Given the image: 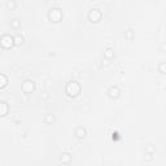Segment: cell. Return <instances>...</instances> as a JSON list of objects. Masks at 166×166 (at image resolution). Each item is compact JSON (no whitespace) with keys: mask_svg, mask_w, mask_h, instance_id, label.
I'll use <instances>...</instances> for the list:
<instances>
[{"mask_svg":"<svg viewBox=\"0 0 166 166\" xmlns=\"http://www.w3.org/2000/svg\"><path fill=\"white\" fill-rule=\"evenodd\" d=\"M65 91H66V93H68L69 96L75 97V96H78V95H79V92H81V86H79V83H78V82H75V81L69 82L68 85H66Z\"/></svg>","mask_w":166,"mask_h":166,"instance_id":"obj_1","label":"cell"},{"mask_svg":"<svg viewBox=\"0 0 166 166\" xmlns=\"http://www.w3.org/2000/svg\"><path fill=\"white\" fill-rule=\"evenodd\" d=\"M0 46H2L4 49H10L14 46V38L9 34H4L0 38Z\"/></svg>","mask_w":166,"mask_h":166,"instance_id":"obj_2","label":"cell"},{"mask_svg":"<svg viewBox=\"0 0 166 166\" xmlns=\"http://www.w3.org/2000/svg\"><path fill=\"white\" fill-rule=\"evenodd\" d=\"M64 17V14L61 12V9L60 8H52V9H49V12H48V18L51 20L52 22H60L62 20Z\"/></svg>","mask_w":166,"mask_h":166,"instance_id":"obj_3","label":"cell"},{"mask_svg":"<svg viewBox=\"0 0 166 166\" xmlns=\"http://www.w3.org/2000/svg\"><path fill=\"white\" fill-rule=\"evenodd\" d=\"M21 88H22V91H24L25 93H31L35 90V83L32 81H30V79H27V81H25L24 83H22Z\"/></svg>","mask_w":166,"mask_h":166,"instance_id":"obj_4","label":"cell"},{"mask_svg":"<svg viewBox=\"0 0 166 166\" xmlns=\"http://www.w3.org/2000/svg\"><path fill=\"white\" fill-rule=\"evenodd\" d=\"M101 12H100V9H97V8H93L91 9L90 12H88V18H90L92 22H97V21H100L101 18Z\"/></svg>","mask_w":166,"mask_h":166,"instance_id":"obj_5","label":"cell"},{"mask_svg":"<svg viewBox=\"0 0 166 166\" xmlns=\"http://www.w3.org/2000/svg\"><path fill=\"white\" fill-rule=\"evenodd\" d=\"M108 95L110 99H115V97H118L119 96V88L117 86H112L108 90Z\"/></svg>","mask_w":166,"mask_h":166,"instance_id":"obj_6","label":"cell"},{"mask_svg":"<svg viewBox=\"0 0 166 166\" xmlns=\"http://www.w3.org/2000/svg\"><path fill=\"white\" fill-rule=\"evenodd\" d=\"M9 112V107L8 104L5 101H2L0 100V117H4V115H7Z\"/></svg>","mask_w":166,"mask_h":166,"instance_id":"obj_7","label":"cell"},{"mask_svg":"<svg viewBox=\"0 0 166 166\" xmlns=\"http://www.w3.org/2000/svg\"><path fill=\"white\" fill-rule=\"evenodd\" d=\"M75 136L78 138V139H83V138L86 136V130L83 129V127H78V129L75 130Z\"/></svg>","mask_w":166,"mask_h":166,"instance_id":"obj_8","label":"cell"},{"mask_svg":"<svg viewBox=\"0 0 166 166\" xmlns=\"http://www.w3.org/2000/svg\"><path fill=\"white\" fill-rule=\"evenodd\" d=\"M104 57L105 58H108V60H112L113 57H114V51L112 48H107L104 51Z\"/></svg>","mask_w":166,"mask_h":166,"instance_id":"obj_9","label":"cell"},{"mask_svg":"<svg viewBox=\"0 0 166 166\" xmlns=\"http://www.w3.org/2000/svg\"><path fill=\"white\" fill-rule=\"evenodd\" d=\"M60 160H61V162L62 164H70V160H71V156L69 153H62L61 154V157H60Z\"/></svg>","mask_w":166,"mask_h":166,"instance_id":"obj_10","label":"cell"},{"mask_svg":"<svg viewBox=\"0 0 166 166\" xmlns=\"http://www.w3.org/2000/svg\"><path fill=\"white\" fill-rule=\"evenodd\" d=\"M8 85V78L4 74H0V88H4Z\"/></svg>","mask_w":166,"mask_h":166,"instance_id":"obj_11","label":"cell"},{"mask_svg":"<svg viewBox=\"0 0 166 166\" xmlns=\"http://www.w3.org/2000/svg\"><path fill=\"white\" fill-rule=\"evenodd\" d=\"M21 26V21L17 20V18H14L10 21V27H13V29H18V27Z\"/></svg>","mask_w":166,"mask_h":166,"instance_id":"obj_12","label":"cell"},{"mask_svg":"<svg viewBox=\"0 0 166 166\" xmlns=\"http://www.w3.org/2000/svg\"><path fill=\"white\" fill-rule=\"evenodd\" d=\"M53 121H55V117L52 114H46V115H44V122H46V123H52Z\"/></svg>","mask_w":166,"mask_h":166,"instance_id":"obj_13","label":"cell"},{"mask_svg":"<svg viewBox=\"0 0 166 166\" xmlns=\"http://www.w3.org/2000/svg\"><path fill=\"white\" fill-rule=\"evenodd\" d=\"M13 38H14V44H22V43H24V38H22V35L17 34Z\"/></svg>","mask_w":166,"mask_h":166,"instance_id":"obj_14","label":"cell"},{"mask_svg":"<svg viewBox=\"0 0 166 166\" xmlns=\"http://www.w3.org/2000/svg\"><path fill=\"white\" fill-rule=\"evenodd\" d=\"M154 152H156V149H154V147H153V145H148V147L145 148V153H149V154H153Z\"/></svg>","mask_w":166,"mask_h":166,"instance_id":"obj_15","label":"cell"},{"mask_svg":"<svg viewBox=\"0 0 166 166\" xmlns=\"http://www.w3.org/2000/svg\"><path fill=\"white\" fill-rule=\"evenodd\" d=\"M158 70H160V73L161 74H165L166 73V69H165V62H161L158 65Z\"/></svg>","mask_w":166,"mask_h":166,"instance_id":"obj_16","label":"cell"},{"mask_svg":"<svg viewBox=\"0 0 166 166\" xmlns=\"http://www.w3.org/2000/svg\"><path fill=\"white\" fill-rule=\"evenodd\" d=\"M132 36H134V32H132V30H127L126 31V38H127V39H132Z\"/></svg>","mask_w":166,"mask_h":166,"instance_id":"obj_17","label":"cell"},{"mask_svg":"<svg viewBox=\"0 0 166 166\" xmlns=\"http://www.w3.org/2000/svg\"><path fill=\"white\" fill-rule=\"evenodd\" d=\"M16 5H17V4H16L14 2H7V7H8V8H10V9H13V8L16 7Z\"/></svg>","mask_w":166,"mask_h":166,"instance_id":"obj_18","label":"cell"},{"mask_svg":"<svg viewBox=\"0 0 166 166\" xmlns=\"http://www.w3.org/2000/svg\"><path fill=\"white\" fill-rule=\"evenodd\" d=\"M145 158L148 160V161H151V160L153 158V154H149V153H145Z\"/></svg>","mask_w":166,"mask_h":166,"instance_id":"obj_19","label":"cell"}]
</instances>
